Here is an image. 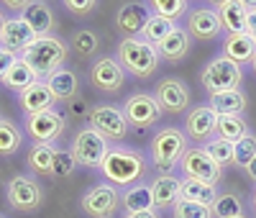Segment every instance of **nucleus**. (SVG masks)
Listing matches in <instances>:
<instances>
[{
    "label": "nucleus",
    "mask_w": 256,
    "mask_h": 218,
    "mask_svg": "<svg viewBox=\"0 0 256 218\" xmlns=\"http://www.w3.org/2000/svg\"><path fill=\"white\" fill-rule=\"evenodd\" d=\"M67 44L56 36H36V41L26 52H20V59H24L28 67L34 70V75L44 82L46 77H52L56 70H62V62L67 59Z\"/></svg>",
    "instance_id": "nucleus-1"
},
{
    "label": "nucleus",
    "mask_w": 256,
    "mask_h": 218,
    "mask_svg": "<svg viewBox=\"0 0 256 218\" xmlns=\"http://www.w3.org/2000/svg\"><path fill=\"white\" fill-rule=\"evenodd\" d=\"M118 62L126 72H131L134 77H152L159 67V49L154 44H148L146 39L128 36L118 44Z\"/></svg>",
    "instance_id": "nucleus-2"
},
{
    "label": "nucleus",
    "mask_w": 256,
    "mask_h": 218,
    "mask_svg": "<svg viewBox=\"0 0 256 218\" xmlns=\"http://www.w3.org/2000/svg\"><path fill=\"white\" fill-rule=\"evenodd\" d=\"M100 172L113 185H134L146 174V162L138 151L116 146V149H108V154H105L100 164Z\"/></svg>",
    "instance_id": "nucleus-3"
},
{
    "label": "nucleus",
    "mask_w": 256,
    "mask_h": 218,
    "mask_svg": "<svg viewBox=\"0 0 256 218\" xmlns=\"http://www.w3.org/2000/svg\"><path fill=\"white\" fill-rule=\"evenodd\" d=\"M184 151H187V136H184V131L174 126L162 128L152 141V159H154V167L162 172L172 169L182 159Z\"/></svg>",
    "instance_id": "nucleus-4"
},
{
    "label": "nucleus",
    "mask_w": 256,
    "mask_h": 218,
    "mask_svg": "<svg viewBox=\"0 0 256 218\" xmlns=\"http://www.w3.org/2000/svg\"><path fill=\"white\" fill-rule=\"evenodd\" d=\"M241 80H244L241 64L230 62L228 57H216L200 75V82H202V87L210 95L226 93V90H236V87L241 85Z\"/></svg>",
    "instance_id": "nucleus-5"
},
{
    "label": "nucleus",
    "mask_w": 256,
    "mask_h": 218,
    "mask_svg": "<svg viewBox=\"0 0 256 218\" xmlns=\"http://www.w3.org/2000/svg\"><path fill=\"white\" fill-rule=\"evenodd\" d=\"M8 205L18 213H34L44 205V187L26 174H16L6 187Z\"/></svg>",
    "instance_id": "nucleus-6"
},
{
    "label": "nucleus",
    "mask_w": 256,
    "mask_h": 218,
    "mask_svg": "<svg viewBox=\"0 0 256 218\" xmlns=\"http://www.w3.org/2000/svg\"><path fill=\"white\" fill-rule=\"evenodd\" d=\"M108 149H110L108 146V139L100 136L92 126H88V128L77 131V136L72 141V157H74L77 164L95 169V167L102 164L105 154H108Z\"/></svg>",
    "instance_id": "nucleus-7"
},
{
    "label": "nucleus",
    "mask_w": 256,
    "mask_h": 218,
    "mask_svg": "<svg viewBox=\"0 0 256 218\" xmlns=\"http://www.w3.org/2000/svg\"><path fill=\"white\" fill-rule=\"evenodd\" d=\"M180 167H182V172H184V177L198 180V182H208V185H218L220 169H223V167L212 159L205 149H200V146L187 149L184 154H182V159H180Z\"/></svg>",
    "instance_id": "nucleus-8"
},
{
    "label": "nucleus",
    "mask_w": 256,
    "mask_h": 218,
    "mask_svg": "<svg viewBox=\"0 0 256 218\" xmlns=\"http://www.w3.org/2000/svg\"><path fill=\"white\" fill-rule=\"evenodd\" d=\"M162 108L156 103L154 95H148V93H134L131 98H128L123 103V116L128 121V126H134V128H148V126H154L159 118H162Z\"/></svg>",
    "instance_id": "nucleus-9"
},
{
    "label": "nucleus",
    "mask_w": 256,
    "mask_h": 218,
    "mask_svg": "<svg viewBox=\"0 0 256 218\" xmlns=\"http://www.w3.org/2000/svg\"><path fill=\"white\" fill-rule=\"evenodd\" d=\"M90 126L108 141H123L128 134V121L120 108L116 105H98L90 111Z\"/></svg>",
    "instance_id": "nucleus-10"
},
{
    "label": "nucleus",
    "mask_w": 256,
    "mask_h": 218,
    "mask_svg": "<svg viewBox=\"0 0 256 218\" xmlns=\"http://www.w3.org/2000/svg\"><path fill=\"white\" fill-rule=\"evenodd\" d=\"M64 121L62 113L56 111H44V113H34V116H26V134L31 136L34 144H54L62 139L64 134Z\"/></svg>",
    "instance_id": "nucleus-11"
},
{
    "label": "nucleus",
    "mask_w": 256,
    "mask_h": 218,
    "mask_svg": "<svg viewBox=\"0 0 256 218\" xmlns=\"http://www.w3.org/2000/svg\"><path fill=\"white\" fill-rule=\"evenodd\" d=\"M80 205L90 218H113L120 205V192L113 185H95L82 195Z\"/></svg>",
    "instance_id": "nucleus-12"
},
{
    "label": "nucleus",
    "mask_w": 256,
    "mask_h": 218,
    "mask_svg": "<svg viewBox=\"0 0 256 218\" xmlns=\"http://www.w3.org/2000/svg\"><path fill=\"white\" fill-rule=\"evenodd\" d=\"M90 82L98 87L100 93H118L126 82V70L120 67V62L113 57H102L92 64L90 70Z\"/></svg>",
    "instance_id": "nucleus-13"
},
{
    "label": "nucleus",
    "mask_w": 256,
    "mask_h": 218,
    "mask_svg": "<svg viewBox=\"0 0 256 218\" xmlns=\"http://www.w3.org/2000/svg\"><path fill=\"white\" fill-rule=\"evenodd\" d=\"M156 103L164 113H182L184 108L190 105V90L187 85L177 77H166L156 85V93H154Z\"/></svg>",
    "instance_id": "nucleus-14"
},
{
    "label": "nucleus",
    "mask_w": 256,
    "mask_h": 218,
    "mask_svg": "<svg viewBox=\"0 0 256 218\" xmlns=\"http://www.w3.org/2000/svg\"><path fill=\"white\" fill-rule=\"evenodd\" d=\"M34 41H36V34L31 31V26L20 16L6 18L3 31H0V47L3 49H8V52L20 57V52H26Z\"/></svg>",
    "instance_id": "nucleus-15"
},
{
    "label": "nucleus",
    "mask_w": 256,
    "mask_h": 218,
    "mask_svg": "<svg viewBox=\"0 0 256 218\" xmlns=\"http://www.w3.org/2000/svg\"><path fill=\"white\" fill-rule=\"evenodd\" d=\"M216 123H218L216 111H210V105H200V108L187 113L184 136L192 139V141H210L212 136H216Z\"/></svg>",
    "instance_id": "nucleus-16"
},
{
    "label": "nucleus",
    "mask_w": 256,
    "mask_h": 218,
    "mask_svg": "<svg viewBox=\"0 0 256 218\" xmlns=\"http://www.w3.org/2000/svg\"><path fill=\"white\" fill-rule=\"evenodd\" d=\"M220 18L218 11L210 8H195L192 13H187V34L195 36L198 41H212L220 34Z\"/></svg>",
    "instance_id": "nucleus-17"
},
{
    "label": "nucleus",
    "mask_w": 256,
    "mask_h": 218,
    "mask_svg": "<svg viewBox=\"0 0 256 218\" xmlns=\"http://www.w3.org/2000/svg\"><path fill=\"white\" fill-rule=\"evenodd\" d=\"M18 103L24 108L26 116H34V113H44V111H54V103L56 98L52 95L49 85L46 82H36L31 87H26L24 93H18Z\"/></svg>",
    "instance_id": "nucleus-18"
},
{
    "label": "nucleus",
    "mask_w": 256,
    "mask_h": 218,
    "mask_svg": "<svg viewBox=\"0 0 256 218\" xmlns=\"http://www.w3.org/2000/svg\"><path fill=\"white\" fill-rule=\"evenodd\" d=\"M148 18H152V13H148V8L144 3H126L120 6L118 16H116V24H118V31L128 36H136L144 31V26L148 24Z\"/></svg>",
    "instance_id": "nucleus-19"
},
{
    "label": "nucleus",
    "mask_w": 256,
    "mask_h": 218,
    "mask_svg": "<svg viewBox=\"0 0 256 218\" xmlns=\"http://www.w3.org/2000/svg\"><path fill=\"white\" fill-rule=\"evenodd\" d=\"M223 57H228L230 62L244 64V62H254L256 57V39L244 31V34H228L223 41Z\"/></svg>",
    "instance_id": "nucleus-20"
},
{
    "label": "nucleus",
    "mask_w": 256,
    "mask_h": 218,
    "mask_svg": "<svg viewBox=\"0 0 256 218\" xmlns=\"http://www.w3.org/2000/svg\"><path fill=\"white\" fill-rule=\"evenodd\" d=\"M246 105H248V98L241 87L210 95V111H216V116H241L246 111Z\"/></svg>",
    "instance_id": "nucleus-21"
},
{
    "label": "nucleus",
    "mask_w": 256,
    "mask_h": 218,
    "mask_svg": "<svg viewBox=\"0 0 256 218\" xmlns=\"http://www.w3.org/2000/svg\"><path fill=\"white\" fill-rule=\"evenodd\" d=\"M180 190H182V180H177L174 174H159L152 182L154 208H174V203L180 200Z\"/></svg>",
    "instance_id": "nucleus-22"
},
{
    "label": "nucleus",
    "mask_w": 256,
    "mask_h": 218,
    "mask_svg": "<svg viewBox=\"0 0 256 218\" xmlns=\"http://www.w3.org/2000/svg\"><path fill=\"white\" fill-rule=\"evenodd\" d=\"M120 205L126 213H144V210H154V192L152 185H128L120 192Z\"/></svg>",
    "instance_id": "nucleus-23"
},
{
    "label": "nucleus",
    "mask_w": 256,
    "mask_h": 218,
    "mask_svg": "<svg viewBox=\"0 0 256 218\" xmlns=\"http://www.w3.org/2000/svg\"><path fill=\"white\" fill-rule=\"evenodd\" d=\"M190 39H192V36L187 34V29L174 26L172 34H169L164 41L156 44L159 57H164V59H169V62H180V59H184V57L190 54V44H192Z\"/></svg>",
    "instance_id": "nucleus-24"
},
{
    "label": "nucleus",
    "mask_w": 256,
    "mask_h": 218,
    "mask_svg": "<svg viewBox=\"0 0 256 218\" xmlns=\"http://www.w3.org/2000/svg\"><path fill=\"white\" fill-rule=\"evenodd\" d=\"M20 18L31 26V31L36 36H46L52 31V26H54V13L49 11L46 3H41V0H34L28 8L20 11Z\"/></svg>",
    "instance_id": "nucleus-25"
},
{
    "label": "nucleus",
    "mask_w": 256,
    "mask_h": 218,
    "mask_svg": "<svg viewBox=\"0 0 256 218\" xmlns=\"http://www.w3.org/2000/svg\"><path fill=\"white\" fill-rule=\"evenodd\" d=\"M218 18H220V26L228 34H244V31H248V11L241 3H236V0L220 6L218 8Z\"/></svg>",
    "instance_id": "nucleus-26"
},
{
    "label": "nucleus",
    "mask_w": 256,
    "mask_h": 218,
    "mask_svg": "<svg viewBox=\"0 0 256 218\" xmlns=\"http://www.w3.org/2000/svg\"><path fill=\"white\" fill-rule=\"evenodd\" d=\"M46 85H49V90H52V95L56 98V100H72L74 95H77V87H80V82H77V75L74 72H70V70H56L52 77H46L44 80Z\"/></svg>",
    "instance_id": "nucleus-27"
},
{
    "label": "nucleus",
    "mask_w": 256,
    "mask_h": 218,
    "mask_svg": "<svg viewBox=\"0 0 256 218\" xmlns=\"http://www.w3.org/2000/svg\"><path fill=\"white\" fill-rule=\"evenodd\" d=\"M218 198L216 185L208 182H198V180H182V190H180V200H192V203H202V205H212Z\"/></svg>",
    "instance_id": "nucleus-28"
},
{
    "label": "nucleus",
    "mask_w": 256,
    "mask_h": 218,
    "mask_svg": "<svg viewBox=\"0 0 256 218\" xmlns=\"http://www.w3.org/2000/svg\"><path fill=\"white\" fill-rule=\"evenodd\" d=\"M36 82H38V77L34 75V70H31L20 57L13 62V67L8 70V75H6V80H3V85L8 87V90H13V93H24L26 87H31V85H36Z\"/></svg>",
    "instance_id": "nucleus-29"
},
{
    "label": "nucleus",
    "mask_w": 256,
    "mask_h": 218,
    "mask_svg": "<svg viewBox=\"0 0 256 218\" xmlns=\"http://www.w3.org/2000/svg\"><path fill=\"white\" fill-rule=\"evenodd\" d=\"M54 159H56V146L54 144H34L26 162H28V167L36 174H49V177H52Z\"/></svg>",
    "instance_id": "nucleus-30"
},
{
    "label": "nucleus",
    "mask_w": 256,
    "mask_h": 218,
    "mask_svg": "<svg viewBox=\"0 0 256 218\" xmlns=\"http://www.w3.org/2000/svg\"><path fill=\"white\" fill-rule=\"evenodd\" d=\"M216 134H218L220 139H226V141H233V144H236L241 136L248 134V123H246L244 113H241V116H218Z\"/></svg>",
    "instance_id": "nucleus-31"
},
{
    "label": "nucleus",
    "mask_w": 256,
    "mask_h": 218,
    "mask_svg": "<svg viewBox=\"0 0 256 218\" xmlns=\"http://www.w3.org/2000/svg\"><path fill=\"white\" fill-rule=\"evenodd\" d=\"M24 134L10 118H0V157H13L20 149Z\"/></svg>",
    "instance_id": "nucleus-32"
},
{
    "label": "nucleus",
    "mask_w": 256,
    "mask_h": 218,
    "mask_svg": "<svg viewBox=\"0 0 256 218\" xmlns=\"http://www.w3.org/2000/svg\"><path fill=\"white\" fill-rule=\"evenodd\" d=\"M174 31V21H169V18H164V16H152V18H148V24L144 26V39L148 41V44H154V47H156V44L159 41H164L169 34H172Z\"/></svg>",
    "instance_id": "nucleus-33"
},
{
    "label": "nucleus",
    "mask_w": 256,
    "mask_h": 218,
    "mask_svg": "<svg viewBox=\"0 0 256 218\" xmlns=\"http://www.w3.org/2000/svg\"><path fill=\"white\" fill-rule=\"evenodd\" d=\"M210 208H212V215L216 218H238V215H244V205H241V198L236 192L218 195L216 203H212Z\"/></svg>",
    "instance_id": "nucleus-34"
},
{
    "label": "nucleus",
    "mask_w": 256,
    "mask_h": 218,
    "mask_svg": "<svg viewBox=\"0 0 256 218\" xmlns=\"http://www.w3.org/2000/svg\"><path fill=\"white\" fill-rule=\"evenodd\" d=\"M251 159H256V136L246 134V136H241L236 144H233V164L246 169Z\"/></svg>",
    "instance_id": "nucleus-35"
},
{
    "label": "nucleus",
    "mask_w": 256,
    "mask_h": 218,
    "mask_svg": "<svg viewBox=\"0 0 256 218\" xmlns=\"http://www.w3.org/2000/svg\"><path fill=\"white\" fill-rule=\"evenodd\" d=\"M208 154L216 159L220 167H226V164H233V141H226V139H220V136H212L205 146H202Z\"/></svg>",
    "instance_id": "nucleus-36"
},
{
    "label": "nucleus",
    "mask_w": 256,
    "mask_h": 218,
    "mask_svg": "<svg viewBox=\"0 0 256 218\" xmlns=\"http://www.w3.org/2000/svg\"><path fill=\"white\" fill-rule=\"evenodd\" d=\"M156 16H164L169 21H177L187 13V0H148Z\"/></svg>",
    "instance_id": "nucleus-37"
},
{
    "label": "nucleus",
    "mask_w": 256,
    "mask_h": 218,
    "mask_svg": "<svg viewBox=\"0 0 256 218\" xmlns=\"http://www.w3.org/2000/svg\"><path fill=\"white\" fill-rule=\"evenodd\" d=\"M174 218H212V208L202 203H192V200H177Z\"/></svg>",
    "instance_id": "nucleus-38"
},
{
    "label": "nucleus",
    "mask_w": 256,
    "mask_h": 218,
    "mask_svg": "<svg viewBox=\"0 0 256 218\" xmlns=\"http://www.w3.org/2000/svg\"><path fill=\"white\" fill-rule=\"evenodd\" d=\"M95 49H98V36H95L92 31L82 29V31L74 34V39H72V52H74V54H80V57H92Z\"/></svg>",
    "instance_id": "nucleus-39"
},
{
    "label": "nucleus",
    "mask_w": 256,
    "mask_h": 218,
    "mask_svg": "<svg viewBox=\"0 0 256 218\" xmlns=\"http://www.w3.org/2000/svg\"><path fill=\"white\" fill-rule=\"evenodd\" d=\"M77 167L74 157H72V151H59L56 149V159H54V167H52V177H70L72 169Z\"/></svg>",
    "instance_id": "nucleus-40"
},
{
    "label": "nucleus",
    "mask_w": 256,
    "mask_h": 218,
    "mask_svg": "<svg viewBox=\"0 0 256 218\" xmlns=\"http://www.w3.org/2000/svg\"><path fill=\"white\" fill-rule=\"evenodd\" d=\"M98 0H64V8L74 16H88L92 8H95Z\"/></svg>",
    "instance_id": "nucleus-41"
},
{
    "label": "nucleus",
    "mask_w": 256,
    "mask_h": 218,
    "mask_svg": "<svg viewBox=\"0 0 256 218\" xmlns=\"http://www.w3.org/2000/svg\"><path fill=\"white\" fill-rule=\"evenodd\" d=\"M16 59H18V54H13V52H8V49L0 47V82L6 80V75H8V70L13 67Z\"/></svg>",
    "instance_id": "nucleus-42"
},
{
    "label": "nucleus",
    "mask_w": 256,
    "mask_h": 218,
    "mask_svg": "<svg viewBox=\"0 0 256 218\" xmlns=\"http://www.w3.org/2000/svg\"><path fill=\"white\" fill-rule=\"evenodd\" d=\"M6 8H10V11H24V8H28L34 0H0Z\"/></svg>",
    "instance_id": "nucleus-43"
},
{
    "label": "nucleus",
    "mask_w": 256,
    "mask_h": 218,
    "mask_svg": "<svg viewBox=\"0 0 256 218\" xmlns=\"http://www.w3.org/2000/svg\"><path fill=\"white\" fill-rule=\"evenodd\" d=\"M123 218H159L154 210H144V213H126Z\"/></svg>",
    "instance_id": "nucleus-44"
},
{
    "label": "nucleus",
    "mask_w": 256,
    "mask_h": 218,
    "mask_svg": "<svg viewBox=\"0 0 256 218\" xmlns=\"http://www.w3.org/2000/svg\"><path fill=\"white\" fill-rule=\"evenodd\" d=\"M248 34L256 39V11H248Z\"/></svg>",
    "instance_id": "nucleus-45"
},
{
    "label": "nucleus",
    "mask_w": 256,
    "mask_h": 218,
    "mask_svg": "<svg viewBox=\"0 0 256 218\" xmlns=\"http://www.w3.org/2000/svg\"><path fill=\"white\" fill-rule=\"evenodd\" d=\"M70 113L72 116H82L84 113V103H80V100L77 103H70Z\"/></svg>",
    "instance_id": "nucleus-46"
},
{
    "label": "nucleus",
    "mask_w": 256,
    "mask_h": 218,
    "mask_svg": "<svg viewBox=\"0 0 256 218\" xmlns=\"http://www.w3.org/2000/svg\"><path fill=\"white\" fill-rule=\"evenodd\" d=\"M246 174H248V177L256 182V159H251V162H248V167H246Z\"/></svg>",
    "instance_id": "nucleus-47"
},
{
    "label": "nucleus",
    "mask_w": 256,
    "mask_h": 218,
    "mask_svg": "<svg viewBox=\"0 0 256 218\" xmlns=\"http://www.w3.org/2000/svg\"><path fill=\"white\" fill-rule=\"evenodd\" d=\"M236 3H241L246 11H256V0H236Z\"/></svg>",
    "instance_id": "nucleus-48"
},
{
    "label": "nucleus",
    "mask_w": 256,
    "mask_h": 218,
    "mask_svg": "<svg viewBox=\"0 0 256 218\" xmlns=\"http://www.w3.org/2000/svg\"><path fill=\"white\" fill-rule=\"evenodd\" d=\"M208 3H212L216 8H220V6H226V3H230V0H208Z\"/></svg>",
    "instance_id": "nucleus-49"
},
{
    "label": "nucleus",
    "mask_w": 256,
    "mask_h": 218,
    "mask_svg": "<svg viewBox=\"0 0 256 218\" xmlns=\"http://www.w3.org/2000/svg\"><path fill=\"white\" fill-rule=\"evenodd\" d=\"M251 208H254V213H256V192L251 195Z\"/></svg>",
    "instance_id": "nucleus-50"
},
{
    "label": "nucleus",
    "mask_w": 256,
    "mask_h": 218,
    "mask_svg": "<svg viewBox=\"0 0 256 218\" xmlns=\"http://www.w3.org/2000/svg\"><path fill=\"white\" fill-rule=\"evenodd\" d=\"M3 24H6V16L0 13V31H3Z\"/></svg>",
    "instance_id": "nucleus-51"
},
{
    "label": "nucleus",
    "mask_w": 256,
    "mask_h": 218,
    "mask_svg": "<svg viewBox=\"0 0 256 218\" xmlns=\"http://www.w3.org/2000/svg\"><path fill=\"white\" fill-rule=\"evenodd\" d=\"M251 67H254V75H256V57H254V62H251Z\"/></svg>",
    "instance_id": "nucleus-52"
},
{
    "label": "nucleus",
    "mask_w": 256,
    "mask_h": 218,
    "mask_svg": "<svg viewBox=\"0 0 256 218\" xmlns=\"http://www.w3.org/2000/svg\"><path fill=\"white\" fill-rule=\"evenodd\" d=\"M238 218H246V215H238Z\"/></svg>",
    "instance_id": "nucleus-53"
},
{
    "label": "nucleus",
    "mask_w": 256,
    "mask_h": 218,
    "mask_svg": "<svg viewBox=\"0 0 256 218\" xmlns=\"http://www.w3.org/2000/svg\"><path fill=\"white\" fill-rule=\"evenodd\" d=\"M0 118H3V116H0Z\"/></svg>",
    "instance_id": "nucleus-54"
},
{
    "label": "nucleus",
    "mask_w": 256,
    "mask_h": 218,
    "mask_svg": "<svg viewBox=\"0 0 256 218\" xmlns=\"http://www.w3.org/2000/svg\"><path fill=\"white\" fill-rule=\"evenodd\" d=\"M0 218H3V215H0Z\"/></svg>",
    "instance_id": "nucleus-55"
}]
</instances>
